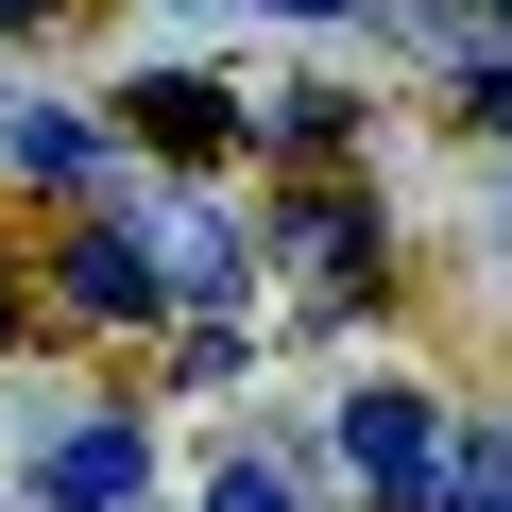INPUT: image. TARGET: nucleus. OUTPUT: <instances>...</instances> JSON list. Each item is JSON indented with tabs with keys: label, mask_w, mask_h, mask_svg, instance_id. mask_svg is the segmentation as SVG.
<instances>
[{
	"label": "nucleus",
	"mask_w": 512,
	"mask_h": 512,
	"mask_svg": "<svg viewBox=\"0 0 512 512\" xmlns=\"http://www.w3.org/2000/svg\"><path fill=\"white\" fill-rule=\"evenodd\" d=\"M342 461L376 478V512H444V427H427V393H393V376H376V393L342 410Z\"/></svg>",
	"instance_id": "nucleus-1"
},
{
	"label": "nucleus",
	"mask_w": 512,
	"mask_h": 512,
	"mask_svg": "<svg viewBox=\"0 0 512 512\" xmlns=\"http://www.w3.org/2000/svg\"><path fill=\"white\" fill-rule=\"evenodd\" d=\"M52 291H69L86 325H154V308H171V274H154V256H137V239H103V222H86L69 256H52Z\"/></svg>",
	"instance_id": "nucleus-2"
},
{
	"label": "nucleus",
	"mask_w": 512,
	"mask_h": 512,
	"mask_svg": "<svg viewBox=\"0 0 512 512\" xmlns=\"http://www.w3.org/2000/svg\"><path fill=\"white\" fill-rule=\"evenodd\" d=\"M137 495H154V444H137V427H120V410H103V427H69V444H52V512H137Z\"/></svg>",
	"instance_id": "nucleus-3"
},
{
	"label": "nucleus",
	"mask_w": 512,
	"mask_h": 512,
	"mask_svg": "<svg viewBox=\"0 0 512 512\" xmlns=\"http://www.w3.org/2000/svg\"><path fill=\"white\" fill-rule=\"evenodd\" d=\"M137 120H154L171 154H205V137L239 120V86H205V69H154V86H137Z\"/></svg>",
	"instance_id": "nucleus-4"
},
{
	"label": "nucleus",
	"mask_w": 512,
	"mask_h": 512,
	"mask_svg": "<svg viewBox=\"0 0 512 512\" xmlns=\"http://www.w3.org/2000/svg\"><path fill=\"white\" fill-rule=\"evenodd\" d=\"M0 154H18V171H103V137L52 120V103H35V120H0Z\"/></svg>",
	"instance_id": "nucleus-5"
},
{
	"label": "nucleus",
	"mask_w": 512,
	"mask_h": 512,
	"mask_svg": "<svg viewBox=\"0 0 512 512\" xmlns=\"http://www.w3.org/2000/svg\"><path fill=\"white\" fill-rule=\"evenodd\" d=\"M291 239L325 256V274H359V256H376V222H359V205H291Z\"/></svg>",
	"instance_id": "nucleus-6"
},
{
	"label": "nucleus",
	"mask_w": 512,
	"mask_h": 512,
	"mask_svg": "<svg viewBox=\"0 0 512 512\" xmlns=\"http://www.w3.org/2000/svg\"><path fill=\"white\" fill-rule=\"evenodd\" d=\"M205 512H291V478H256V461H239V478H222Z\"/></svg>",
	"instance_id": "nucleus-7"
},
{
	"label": "nucleus",
	"mask_w": 512,
	"mask_h": 512,
	"mask_svg": "<svg viewBox=\"0 0 512 512\" xmlns=\"http://www.w3.org/2000/svg\"><path fill=\"white\" fill-rule=\"evenodd\" d=\"M478 120H495V137H512V52H495V69H478Z\"/></svg>",
	"instance_id": "nucleus-8"
},
{
	"label": "nucleus",
	"mask_w": 512,
	"mask_h": 512,
	"mask_svg": "<svg viewBox=\"0 0 512 512\" xmlns=\"http://www.w3.org/2000/svg\"><path fill=\"white\" fill-rule=\"evenodd\" d=\"M274 18H359V0H274Z\"/></svg>",
	"instance_id": "nucleus-9"
},
{
	"label": "nucleus",
	"mask_w": 512,
	"mask_h": 512,
	"mask_svg": "<svg viewBox=\"0 0 512 512\" xmlns=\"http://www.w3.org/2000/svg\"><path fill=\"white\" fill-rule=\"evenodd\" d=\"M0 325H18V274H0Z\"/></svg>",
	"instance_id": "nucleus-10"
},
{
	"label": "nucleus",
	"mask_w": 512,
	"mask_h": 512,
	"mask_svg": "<svg viewBox=\"0 0 512 512\" xmlns=\"http://www.w3.org/2000/svg\"><path fill=\"white\" fill-rule=\"evenodd\" d=\"M0 18H35V0H0Z\"/></svg>",
	"instance_id": "nucleus-11"
}]
</instances>
